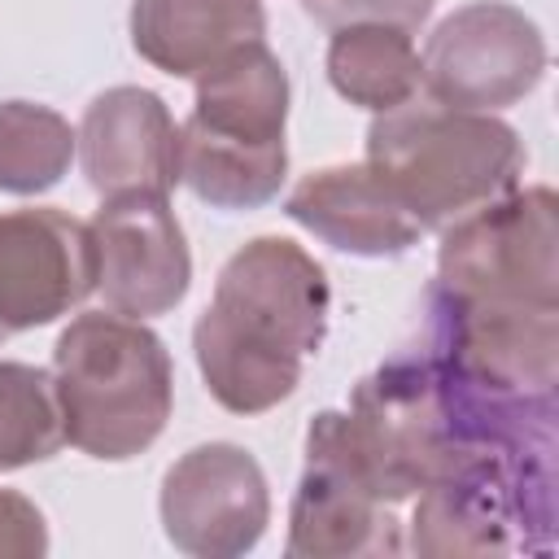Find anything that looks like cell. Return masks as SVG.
Instances as JSON below:
<instances>
[{
	"label": "cell",
	"instance_id": "ac0fdd59",
	"mask_svg": "<svg viewBox=\"0 0 559 559\" xmlns=\"http://www.w3.org/2000/svg\"><path fill=\"white\" fill-rule=\"evenodd\" d=\"M310 17H319L323 26H354V22H380V26H402L415 31L432 0H306Z\"/></svg>",
	"mask_w": 559,
	"mask_h": 559
},
{
	"label": "cell",
	"instance_id": "ba28073f",
	"mask_svg": "<svg viewBox=\"0 0 559 559\" xmlns=\"http://www.w3.org/2000/svg\"><path fill=\"white\" fill-rule=\"evenodd\" d=\"M87 231L96 249V288L114 314L153 319L183 301L192 280V258L166 197L157 192L105 197Z\"/></svg>",
	"mask_w": 559,
	"mask_h": 559
},
{
	"label": "cell",
	"instance_id": "9a60e30c",
	"mask_svg": "<svg viewBox=\"0 0 559 559\" xmlns=\"http://www.w3.org/2000/svg\"><path fill=\"white\" fill-rule=\"evenodd\" d=\"M419 52L402 26L354 22L336 26L328 44V79L332 87L371 114H384L419 92Z\"/></svg>",
	"mask_w": 559,
	"mask_h": 559
},
{
	"label": "cell",
	"instance_id": "2e32d148",
	"mask_svg": "<svg viewBox=\"0 0 559 559\" xmlns=\"http://www.w3.org/2000/svg\"><path fill=\"white\" fill-rule=\"evenodd\" d=\"M79 148V135L70 122L31 100H4L0 105V192H44L52 188Z\"/></svg>",
	"mask_w": 559,
	"mask_h": 559
},
{
	"label": "cell",
	"instance_id": "8992f818",
	"mask_svg": "<svg viewBox=\"0 0 559 559\" xmlns=\"http://www.w3.org/2000/svg\"><path fill=\"white\" fill-rule=\"evenodd\" d=\"M424 92L450 109H502L524 100L546 70V39L533 17L502 0L454 9L419 57Z\"/></svg>",
	"mask_w": 559,
	"mask_h": 559
},
{
	"label": "cell",
	"instance_id": "9c48e42d",
	"mask_svg": "<svg viewBox=\"0 0 559 559\" xmlns=\"http://www.w3.org/2000/svg\"><path fill=\"white\" fill-rule=\"evenodd\" d=\"M96 288L92 231L52 210L0 214V341L44 328Z\"/></svg>",
	"mask_w": 559,
	"mask_h": 559
},
{
	"label": "cell",
	"instance_id": "6da1fadb",
	"mask_svg": "<svg viewBox=\"0 0 559 559\" xmlns=\"http://www.w3.org/2000/svg\"><path fill=\"white\" fill-rule=\"evenodd\" d=\"M328 275L284 236H258L227 258L214 301L192 328L197 367L218 406L258 415L280 406L328 332Z\"/></svg>",
	"mask_w": 559,
	"mask_h": 559
},
{
	"label": "cell",
	"instance_id": "7a4b0ae2",
	"mask_svg": "<svg viewBox=\"0 0 559 559\" xmlns=\"http://www.w3.org/2000/svg\"><path fill=\"white\" fill-rule=\"evenodd\" d=\"M367 166L397 192L419 227L454 218L515 192L524 170L520 135L480 114L437 100H402L367 127Z\"/></svg>",
	"mask_w": 559,
	"mask_h": 559
},
{
	"label": "cell",
	"instance_id": "4fadbf2b",
	"mask_svg": "<svg viewBox=\"0 0 559 559\" xmlns=\"http://www.w3.org/2000/svg\"><path fill=\"white\" fill-rule=\"evenodd\" d=\"M262 31V0H131L135 52L175 79L205 74Z\"/></svg>",
	"mask_w": 559,
	"mask_h": 559
},
{
	"label": "cell",
	"instance_id": "7c38bea8",
	"mask_svg": "<svg viewBox=\"0 0 559 559\" xmlns=\"http://www.w3.org/2000/svg\"><path fill=\"white\" fill-rule=\"evenodd\" d=\"M284 214L301 227H310L319 240H328L341 253L358 258H393L406 253L419 240V218L397 201V192L362 162V166H328L306 175L288 201Z\"/></svg>",
	"mask_w": 559,
	"mask_h": 559
},
{
	"label": "cell",
	"instance_id": "5b68a950",
	"mask_svg": "<svg viewBox=\"0 0 559 559\" xmlns=\"http://www.w3.org/2000/svg\"><path fill=\"white\" fill-rule=\"evenodd\" d=\"M555 210L550 188H524L441 227L437 288L467 301L559 306Z\"/></svg>",
	"mask_w": 559,
	"mask_h": 559
},
{
	"label": "cell",
	"instance_id": "52a82bcc",
	"mask_svg": "<svg viewBox=\"0 0 559 559\" xmlns=\"http://www.w3.org/2000/svg\"><path fill=\"white\" fill-rule=\"evenodd\" d=\"M266 515V476L258 459L231 441H210L179 454L162 480V524L183 555H245L258 546Z\"/></svg>",
	"mask_w": 559,
	"mask_h": 559
},
{
	"label": "cell",
	"instance_id": "277c9868",
	"mask_svg": "<svg viewBox=\"0 0 559 559\" xmlns=\"http://www.w3.org/2000/svg\"><path fill=\"white\" fill-rule=\"evenodd\" d=\"M310 424L389 507L415 498L441 472L472 459L450 428L424 349L393 354L358 380L349 411H319Z\"/></svg>",
	"mask_w": 559,
	"mask_h": 559
},
{
	"label": "cell",
	"instance_id": "30bf717a",
	"mask_svg": "<svg viewBox=\"0 0 559 559\" xmlns=\"http://www.w3.org/2000/svg\"><path fill=\"white\" fill-rule=\"evenodd\" d=\"M393 507L380 502L362 476L341 459V450L310 424L306 467L288 511V555L293 559H354V555H397Z\"/></svg>",
	"mask_w": 559,
	"mask_h": 559
},
{
	"label": "cell",
	"instance_id": "e0dca14e",
	"mask_svg": "<svg viewBox=\"0 0 559 559\" xmlns=\"http://www.w3.org/2000/svg\"><path fill=\"white\" fill-rule=\"evenodd\" d=\"M61 441L52 376L26 362H0V472L44 463Z\"/></svg>",
	"mask_w": 559,
	"mask_h": 559
},
{
	"label": "cell",
	"instance_id": "8fae6325",
	"mask_svg": "<svg viewBox=\"0 0 559 559\" xmlns=\"http://www.w3.org/2000/svg\"><path fill=\"white\" fill-rule=\"evenodd\" d=\"M79 162L100 197L157 192L179 183V127L148 87L100 92L79 127Z\"/></svg>",
	"mask_w": 559,
	"mask_h": 559
},
{
	"label": "cell",
	"instance_id": "5bb4252c",
	"mask_svg": "<svg viewBox=\"0 0 559 559\" xmlns=\"http://www.w3.org/2000/svg\"><path fill=\"white\" fill-rule=\"evenodd\" d=\"M284 118L288 74L266 39H253L197 74V105L183 127L245 148H284Z\"/></svg>",
	"mask_w": 559,
	"mask_h": 559
},
{
	"label": "cell",
	"instance_id": "3957f363",
	"mask_svg": "<svg viewBox=\"0 0 559 559\" xmlns=\"http://www.w3.org/2000/svg\"><path fill=\"white\" fill-rule=\"evenodd\" d=\"M52 393L74 450L118 463L148 450L170 419L166 345L127 314H79L52 349Z\"/></svg>",
	"mask_w": 559,
	"mask_h": 559
},
{
	"label": "cell",
	"instance_id": "d6986e66",
	"mask_svg": "<svg viewBox=\"0 0 559 559\" xmlns=\"http://www.w3.org/2000/svg\"><path fill=\"white\" fill-rule=\"evenodd\" d=\"M48 550L44 515L31 498L0 489V559H39Z\"/></svg>",
	"mask_w": 559,
	"mask_h": 559
}]
</instances>
